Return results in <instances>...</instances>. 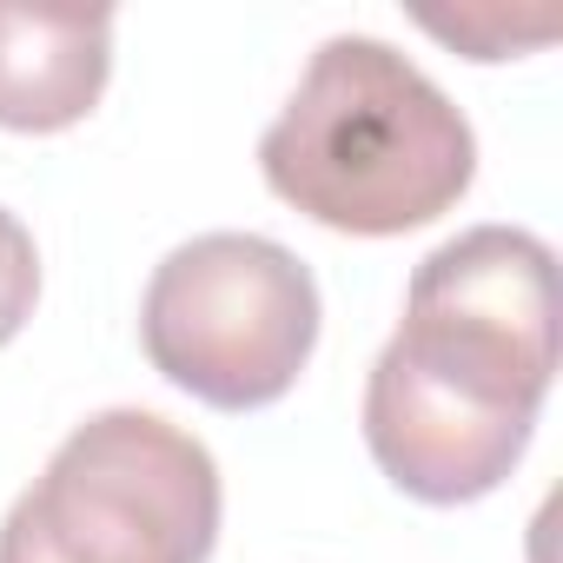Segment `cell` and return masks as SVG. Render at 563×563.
Listing matches in <instances>:
<instances>
[{"label": "cell", "mask_w": 563, "mask_h": 563, "mask_svg": "<svg viewBox=\"0 0 563 563\" xmlns=\"http://www.w3.org/2000/svg\"><path fill=\"white\" fill-rule=\"evenodd\" d=\"M556 378V252L523 225L444 239L365 378V444L418 504L497 490Z\"/></svg>", "instance_id": "cell-1"}, {"label": "cell", "mask_w": 563, "mask_h": 563, "mask_svg": "<svg viewBox=\"0 0 563 563\" xmlns=\"http://www.w3.org/2000/svg\"><path fill=\"white\" fill-rule=\"evenodd\" d=\"M258 173L286 206L332 232L391 239L464 199L477 133L391 41L332 34L265 126Z\"/></svg>", "instance_id": "cell-2"}, {"label": "cell", "mask_w": 563, "mask_h": 563, "mask_svg": "<svg viewBox=\"0 0 563 563\" xmlns=\"http://www.w3.org/2000/svg\"><path fill=\"white\" fill-rule=\"evenodd\" d=\"M219 464L159 411L113 405L60 438L0 523V563H206Z\"/></svg>", "instance_id": "cell-3"}, {"label": "cell", "mask_w": 563, "mask_h": 563, "mask_svg": "<svg viewBox=\"0 0 563 563\" xmlns=\"http://www.w3.org/2000/svg\"><path fill=\"white\" fill-rule=\"evenodd\" d=\"M140 339L179 391L219 411H258L299 385L319 345V278L278 239L199 232L153 265Z\"/></svg>", "instance_id": "cell-4"}, {"label": "cell", "mask_w": 563, "mask_h": 563, "mask_svg": "<svg viewBox=\"0 0 563 563\" xmlns=\"http://www.w3.org/2000/svg\"><path fill=\"white\" fill-rule=\"evenodd\" d=\"M113 67V8L0 0V126L60 133L87 120Z\"/></svg>", "instance_id": "cell-5"}, {"label": "cell", "mask_w": 563, "mask_h": 563, "mask_svg": "<svg viewBox=\"0 0 563 563\" xmlns=\"http://www.w3.org/2000/svg\"><path fill=\"white\" fill-rule=\"evenodd\" d=\"M34 299H41V252H34V232L0 206V345H8L27 319H34Z\"/></svg>", "instance_id": "cell-6"}]
</instances>
